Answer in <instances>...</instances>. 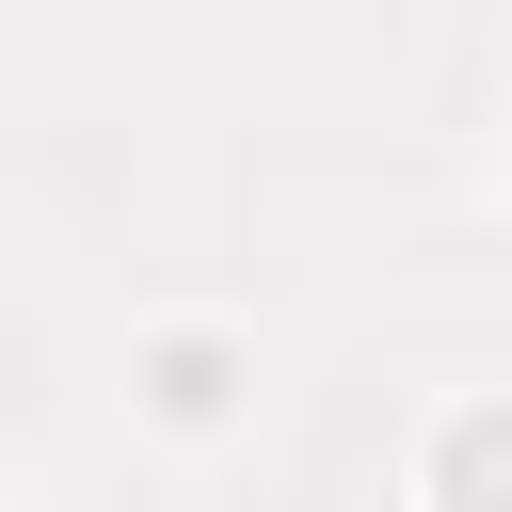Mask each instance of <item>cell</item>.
Here are the masks:
<instances>
[{"label":"cell","instance_id":"cell-2","mask_svg":"<svg viewBox=\"0 0 512 512\" xmlns=\"http://www.w3.org/2000/svg\"><path fill=\"white\" fill-rule=\"evenodd\" d=\"M400 496L416 512H512V384H448L400 448Z\"/></svg>","mask_w":512,"mask_h":512},{"label":"cell","instance_id":"cell-3","mask_svg":"<svg viewBox=\"0 0 512 512\" xmlns=\"http://www.w3.org/2000/svg\"><path fill=\"white\" fill-rule=\"evenodd\" d=\"M0 512H16V464H0Z\"/></svg>","mask_w":512,"mask_h":512},{"label":"cell","instance_id":"cell-1","mask_svg":"<svg viewBox=\"0 0 512 512\" xmlns=\"http://www.w3.org/2000/svg\"><path fill=\"white\" fill-rule=\"evenodd\" d=\"M112 400H128V432H144V448L208 464V448H240V432H256L272 352H256V320H240V304H144V320L112 336Z\"/></svg>","mask_w":512,"mask_h":512}]
</instances>
